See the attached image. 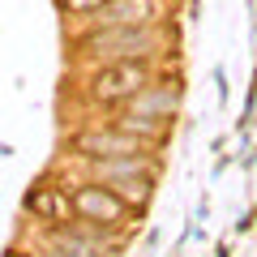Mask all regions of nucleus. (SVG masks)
<instances>
[{
    "mask_svg": "<svg viewBox=\"0 0 257 257\" xmlns=\"http://www.w3.org/2000/svg\"><path fill=\"white\" fill-rule=\"evenodd\" d=\"M167 43L163 26H94L77 39V52L90 64H116V60H155Z\"/></svg>",
    "mask_w": 257,
    "mask_h": 257,
    "instance_id": "1",
    "label": "nucleus"
},
{
    "mask_svg": "<svg viewBox=\"0 0 257 257\" xmlns=\"http://www.w3.org/2000/svg\"><path fill=\"white\" fill-rule=\"evenodd\" d=\"M155 82V69L150 60H116V64H99L90 77H86V99L103 103V107H116L128 103L142 86Z\"/></svg>",
    "mask_w": 257,
    "mask_h": 257,
    "instance_id": "2",
    "label": "nucleus"
},
{
    "mask_svg": "<svg viewBox=\"0 0 257 257\" xmlns=\"http://www.w3.org/2000/svg\"><path fill=\"white\" fill-rule=\"evenodd\" d=\"M69 210H73L82 223H90V227H120V223L133 214L116 193H111L107 184H99V180L77 184V189L69 193Z\"/></svg>",
    "mask_w": 257,
    "mask_h": 257,
    "instance_id": "3",
    "label": "nucleus"
},
{
    "mask_svg": "<svg viewBox=\"0 0 257 257\" xmlns=\"http://www.w3.org/2000/svg\"><path fill=\"white\" fill-rule=\"evenodd\" d=\"M73 150L82 159H128V155H150L155 146H146L142 138L111 124V128H82L73 138Z\"/></svg>",
    "mask_w": 257,
    "mask_h": 257,
    "instance_id": "4",
    "label": "nucleus"
},
{
    "mask_svg": "<svg viewBox=\"0 0 257 257\" xmlns=\"http://www.w3.org/2000/svg\"><path fill=\"white\" fill-rule=\"evenodd\" d=\"M94 26H159L163 0H103L90 13Z\"/></svg>",
    "mask_w": 257,
    "mask_h": 257,
    "instance_id": "5",
    "label": "nucleus"
},
{
    "mask_svg": "<svg viewBox=\"0 0 257 257\" xmlns=\"http://www.w3.org/2000/svg\"><path fill=\"white\" fill-rule=\"evenodd\" d=\"M176 103H180V90H176V82H172V86L150 82V86H142V90L128 99V111H138V116L172 120V116H176Z\"/></svg>",
    "mask_w": 257,
    "mask_h": 257,
    "instance_id": "6",
    "label": "nucleus"
},
{
    "mask_svg": "<svg viewBox=\"0 0 257 257\" xmlns=\"http://www.w3.org/2000/svg\"><path fill=\"white\" fill-rule=\"evenodd\" d=\"M90 176L99 184L124 180V176H155V159L150 155H128V159H86Z\"/></svg>",
    "mask_w": 257,
    "mask_h": 257,
    "instance_id": "7",
    "label": "nucleus"
},
{
    "mask_svg": "<svg viewBox=\"0 0 257 257\" xmlns=\"http://www.w3.org/2000/svg\"><path fill=\"white\" fill-rule=\"evenodd\" d=\"M26 210H35V219L43 223H69V189H56V184H43L26 197Z\"/></svg>",
    "mask_w": 257,
    "mask_h": 257,
    "instance_id": "8",
    "label": "nucleus"
},
{
    "mask_svg": "<svg viewBox=\"0 0 257 257\" xmlns=\"http://www.w3.org/2000/svg\"><path fill=\"white\" fill-rule=\"evenodd\" d=\"M167 124H172V120H159V116H138V111H124V116H116V128L133 133V138H142L146 146H159V142L167 138Z\"/></svg>",
    "mask_w": 257,
    "mask_h": 257,
    "instance_id": "9",
    "label": "nucleus"
},
{
    "mask_svg": "<svg viewBox=\"0 0 257 257\" xmlns=\"http://www.w3.org/2000/svg\"><path fill=\"white\" fill-rule=\"evenodd\" d=\"M107 189L116 193L120 202L128 206V210H142V206L150 202V189H155V176H124V180H111Z\"/></svg>",
    "mask_w": 257,
    "mask_h": 257,
    "instance_id": "10",
    "label": "nucleus"
},
{
    "mask_svg": "<svg viewBox=\"0 0 257 257\" xmlns=\"http://www.w3.org/2000/svg\"><path fill=\"white\" fill-rule=\"evenodd\" d=\"M60 5H64L69 13H73V18H90V13L103 5V0H60Z\"/></svg>",
    "mask_w": 257,
    "mask_h": 257,
    "instance_id": "11",
    "label": "nucleus"
},
{
    "mask_svg": "<svg viewBox=\"0 0 257 257\" xmlns=\"http://www.w3.org/2000/svg\"><path fill=\"white\" fill-rule=\"evenodd\" d=\"M13 257H22V253H13Z\"/></svg>",
    "mask_w": 257,
    "mask_h": 257,
    "instance_id": "12",
    "label": "nucleus"
}]
</instances>
